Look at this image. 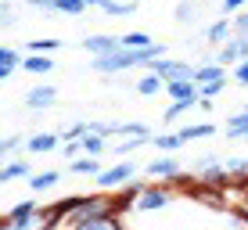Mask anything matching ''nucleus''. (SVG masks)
<instances>
[{
  "instance_id": "79ce46f5",
  "label": "nucleus",
  "mask_w": 248,
  "mask_h": 230,
  "mask_svg": "<svg viewBox=\"0 0 248 230\" xmlns=\"http://www.w3.org/2000/svg\"><path fill=\"white\" fill-rule=\"evenodd\" d=\"M237 47H241V58L248 61V32H245V36H237Z\"/></svg>"
},
{
  "instance_id": "aec40b11",
  "label": "nucleus",
  "mask_w": 248,
  "mask_h": 230,
  "mask_svg": "<svg viewBox=\"0 0 248 230\" xmlns=\"http://www.w3.org/2000/svg\"><path fill=\"white\" fill-rule=\"evenodd\" d=\"M212 133H216L212 123H191V126L180 130V140H198V137H212Z\"/></svg>"
},
{
  "instance_id": "c756f323",
  "label": "nucleus",
  "mask_w": 248,
  "mask_h": 230,
  "mask_svg": "<svg viewBox=\"0 0 248 230\" xmlns=\"http://www.w3.org/2000/svg\"><path fill=\"white\" fill-rule=\"evenodd\" d=\"M180 144H184V140H180V133H158V137H155V148H162L166 155H173Z\"/></svg>"
},
{
  "instance_id": "393cba45",
  "label": "nucleus",
  "mask_w": 248,
  "mask_h": 230,
  "mask_svg": "<svg viewBox=\"0 0 248 230\" xmlns=\"http://www.w3.org/2000/svg\"><path fill=\"white\" fill-rule=\"evenodd\" d=\"M105 137H97V133H87V137H83V155L87 158H97V155H105Z\"/></svg>"
},
{
  "instance_id": "bb28decb",
  "label": "nucleus",
  "mask_w": 248,
  "mask_h": 230,
  "mask_svg": "<svg viewBox=\"0 0 248 230\" xmlns=\"http://www.w3.org/2000/svg\"><path fill=\"white\" fill-rule=\"evenodd\" d=\"M58 47H62V40L44 36V40H32V44H29V54H54Z\"/></svg>"
},
{
  "instance_id": "39448f33",
  "label": "nucleus",
  "mask_w": 248,
  "mask_h": 230,
  "mask_svg": "<svg viewBox=\"0 0 248 230\" xmlns=\"http://www.w3.org/2000/svg\"><path fill=\"white\" fill-rule=\"evenodd\" d=\"M187 198H191V201H202V205H209V209H216V212H230L227 191H216V187H209V184H202V180L187 191Z\"/></svg>"
},
{
  "instance_id": "f03ea898",
  "label": "nucleus",
  "mask_w": 248,
  "mask_h": 230,
  "mask_svg": "<svg viewBox=\"0 0 248 230\" xmlns=\"http://www.w3.org/2000/svg\"><path fill=\"white\" fill-rule=\"evenodd\" d=\"M166 205H173V187H166V184H148L144 194L137 198V212H158Z\"/></svg>"
},
{
  "instance_id": "9b49d317",
  "label": "nucleus",
  "mask_w": 248,
  "mask_h": 230,
  "mask_svg": "<svg viewBox=\"0 0 248 230\" xmlns=\"http://www.w3.org/2000/svg\"><path fill=\"white\" fill-rule=\"evenodd\" d=\"M62 133H32L29 140H25V148L32 151V155H47V151H54V148H62Z\"/></svg>"
},
{
  "instance_id": "423d86ee",
  "label": "nucleus",
  "mask_w": 248,
  "mask_h": 230,
  "mask_svg": "<svg viewBox=\"0 0 248 230\" xmlns=\"http://www.w3.org/2000/svg\"><path fill=\"white\" fill-rule=\"evenodd\" d=\"M151 72L162 76L166 83H176V79H191V83H194V65L173 61V58H158V61H151Z\"/></svg>"
},
{
  "instance_id": "c85d7f7f",
  "label": "nucleus",
  "mask_w": 248,
  "mask_h": 230,
  "mask_svg": "<svg viewBox=\"0 0 248 230\" xmlns=\"http://www.w3.org/2000/svg\"><path fill=\"white\" fill-rule=\"evenodd\" d=\"M144 144H155V137H133V140H126V144H119V148H112L119 158H126V155H133L137 148H144Z\"/></svg>"
},
{
  "instance_id": "a19ab883",
  "label": "nucleus",
  "mask_w": 248,
  "mask_h": 230,
  "mask_svg": "<svg viewBox=\"0 0 248 230\" xmlns=\"http://www.w3.org/2000/svg\"><path fill=\"white\" fill-rule=\"evenodd\" d=\"M29 7H36V11H54V4L58 0H25Z\"/></svg>"
},
{
  "instance_id": "4c0bfd02",
  "label": "nucleus",
  "mask_w": 248,
  "mask_h": 230,
  "mask_svg": "<svg viewBox=\"0 0 248 230\" xmlns=\"http://www.w3.org/2000/svg\"><path fill=\"white\" fill-rule=\"evenodd\" d=\"M230 76H234V79L241 83V87H248V61H241V65H234V69H230Z\"/></svg>"
},
{
  "instance_id": "1a4fd4ad",
  "label": "nucleus",
  "mask_w": 248,
  "mask_h": 230,
  "mask_svg": "<svg viewBox=\"0 0 248 230\" xmlns=\"http://www.w3.org/2000/svg\"><path fill=\"white\" fill-rule=\"evenodd\" d=\"M227 79V69L216 61V58H205V61H194V83L205 87V83H219Z\"/></svg>"
},
{
  "instance_id": "dca6fc26",
  "label": "nucleus",
  "mask_w": 248,
  "mask_h": 230,
  "mask_svg": "<svg viewBox=\"0 0 248 230\" xmlns=\"http://www.w3.org/2000/svg\"><path fill=\"white\" fill-rule=\"evenodd\" d=\"M158 90H166V79H162V76H155L151 69L137 79V93H140V97H155Z\"/></svg>"
},
{
  "instance_id": "cd10ccee",
  "label": "nucleus",
  "mask_w": 248,
  "mask_h": 230,
  "mask_svg": "<svg viewBox=\"0 0 248 230\" xmlns=\"http://www.w3.org/2000/svg\"><path fill=\"white\" fill-rule=\"evenodd\" d=\"M191 108H202V97L198 101H173V105L166 108V123H169V119H180L184 112H191Z\"/></svg>"
},
{
  "instance_id": "f8f14e48",
  "label": "nucleus",
  "mask_w": 248,
  "mask_h": 230,
  "mask_svg": "<svg viewBox=\"0 0 248 230\" xmlns=\"http://www.w3.org/2000/svg\"><path fill=\"white\" fill-rule=\"evenodd\" d=\"M40 201L36 198H29V201H18L15 209H7L4 212V223H25V219H32V216H40Z\"/></svg>"
},
{
  "instance_id": "2f4dec72",
  "label": "nucleus",
  "mask_w": 248,
  "mask_h": 230,
  "mask_svg": "<svg viewBox=\"0 0 248 230\" xmlns=\"http://www.w3.org/2000/svg\"><path fill=\"white\" fill-rule=\"evenodd\" d=\"M54 11L58 15H83V11H87V0H58Z\"/></svg>"
},
{
  "instance_id": "a878e982",
  "label": "nucleus",
  "mask_w": 248,
  "mask_h": 230,
  "mask_svg": "<svg viewBox=\"0 0 248 230\" xmlns=\"http://www.w3.org/2000/svg\"><path fill=\"white\" fill-rule=\"evenodd\" d=\"M151 44H158V40H151V32H126L123 36V47H130V50H144Z\"/></svg>"
},
{
  "instance_id": "4be33fe9",
  "label": "nucleus",
  "mask_w": 248,
  "mask_h": 230,
  "mask_svg": "<svg viewBox=\"0 0 248 230\" xmlns=\"http://www.w3.org/2000/svg\"><path fill=\"white\" fill-rule=\"evenodd\" d=\"M32 173V169H29V162H7V166H4V173H0V180H4V184H11V180H22V176H29Z\"/></svg>"
},
{
  "instance_id": "7ed1b4c3",
  "label": "nucleus",
  "mask_w": 248,
  "mask_h": 230,
  "mask_svg": "<svg viewBox=\"0 0 248 230\" xmlns=\"http://www.w3.org/2000/svg\"><path fill=\"white\" fill-rule=\"evenodd\" d=\"M133 162H115L112 169H105V173L97 176V187L101 191H123V187H130L133 184Z\"/></svg>"
},
{
  "instance_id": "7c9ffc66",
  "label": "nucleus",
  "mask_w": 248,
  "mask_h": 230,
  "mask_svg": "<svg viewBox=\"0 0 248 230\" xmlns=\"http://www.w3.org/2000/svg\"><path fill=\"white\" fill-rule=\"evenodd\" d=\"M219 166H223V158H216V155H205V158H198V162H194V176L202 180L205 173H212V169H219Z\"/></svg>"
},
{
  "instance_id": "4468645a",
  "label": "nucleus",
  "mask_w": 248,
  "mask_h": 230,
  "mask_svg": "<svg viewBox=\"0 0 248 230\" xmlns=\"http://www.w3.org/2000/svg\"><path fill=\"white\" fill-rule=\"evenodd\" d=\"M97 11L108 15V18H130V15L137 11V0H105Z\"/></svg>"
},
{
  "instance_id": "37998d69",
  "label": "nucleus",
  "mask_w": 248,
  "mask_h": 230,
  "mask_svg": "<svg viewBox=\"0 0 248 230\" xmlns=\"http://www.w3.org/2000/svg\"><path fill=\"white\" fill-rule=\"evenodd\" d=\"M101 4H105V0H87V7H101Z\"/></svg>"
},
{
  "instance_id": "72a5a7b5",
  "label": "nucleus",
  "mask_w": 248,
  "mask_h": 230,
  "mask_svg": "<svg viewBox=\"0 0 248 230\" xmlns=\"http://www.w3.org/2000/svg\"><path fill=\"white\" fill-rule=\"evenodd\" d=\"M227 90V79H219V83H205V87H198V93L205 101H212V97H219V93Z\"/></svg>"
},
{
  "instance_id": "c9c22d12",
  "label": "nucleus",
  "mask_w": 248,
  "mask_h": 230,
  "mask_svg": "<svg viewBox=\"0 0 248 230\" xmlns=\"http://www.w3.org/2000/svg\"><path fill=\"white\" fill-rule=\"evenodd\" d=\"M223 169L230 176H237V173H248V162L245 158H223Z\"/></svg>"
},
{
  "instance_id": "473e14b6",
  "label": "nucleus",
  "mask_w": 248,
  "mask_h": 230,
  "mask_svg": "<svg viewBox=\"0 0 248 230\" xmlns=\"http://www.w3.org/2000/svg\"><path fill=\"white\" fill-rule=\"evenodd\" d=\"M119 137H151V130H148V126H144V123H123V133H119Z\"/></svg>"
},
{
  "instance_id": "20e7f679",
  "label": "nucleus",
  "mask_w": 248,
  "mask_h": 230,
  "mask_svg": "<svg viewBox=\"0 0 248 230\" xmlns=\"http://www.w3.org/2000/svg\"><path fill=\"white\" fill-rule=\"evenodd\" d=\"M83 50L90 58H108L115 50H123V36H115V32H93V36H83Z\"/></svg>"
},
{
  "instance_id": "5701e85b",
  "label": "nucleus",
  "mask_w": 248,
  "mask_h": 230,
  "mask_svg": "<svg viewBox=\"0 0 248 230\" xmlns=\"http://www.w3.org/2000/svg\"><path fill=\"white\" fill-rule=\"evenodd\" d=\"M72 173H76V176H101L105 169L97 166V158H87V155H83V158L72 162Z\"/></svg>"
},
{
  "instance_id": "0eeeda50",
  "label": "nucleus",
  "mask_w": 248,
  "mask_h": 230,
  "mask_svg": "<svg viewBox=\"0 0 248 230\" xmlns=\"http://www.w3.org/2000/svg\"><path fill=\"white\" fill-rule=\"evenodd\" d=\"M22 105L29 108V112H47V108L58 105V90L47 87V83H40V87H29V90H25V97H22Z\"/></svg>"
},
{
  "instance_id": "f3484780",
  "label": "nucleus",
  "mask_w": 248,
  "mask_h": 230,
  "mask_svg": "<svg viewBox=\"0 0 248 230\" xmlns=\"http://www.w3.org/2000/svg\"><path fill=\"white\" fill-rule=\"evenodd\" d=\"M72 230H126V227H123V216H119V212H108V216L90 219V223H79Z\"/></svg>"
},
{
  "instance_id": "6e6552de",
  "label": "nucleus",
  "mask_w": 248,
  "mask_h": 230,
  "mask_svg": "<svg viewBox=\"0 0 248 230\" xmlns=\"http://www.w3.org/2000/svg\"><path fill=\"white\" fill-rule=\"evenodd\" d=\"M148 176H155V180H166V184H173L176 176L184 173L180 169V162H176L173 155H162V158H155V162H148V169H144Z\"/></svg>"
},
{
  "instance_id": "f257e3e1",
  "label": "nucleus",
  "mask_w": 248,
  "mask_h": 230,
  "mask_svg": "<svg viewBox=\"0 0 248 230\" xmlns=\"http://www.w3.org/2000/svg\"><path fill=\"white\" fill-rule=\"evenodd\" d=\"M108 212H115L112 194H105V191L87 194V198L76 205V212L68 216V227H79V223H90V219H101V216H108Z\"/></svg>"
},
{
  "instance_id": "b1692460",
  "label": "nucleus",
  "mask_w": 248,
  "mask_h": 230,
  "mask_svg": "<svg viewBox=\"0 0 248 230\" xmlns=\"http://www.w3.org/2000/svg\"><path fill=\"white\" fill-rule=\"evenodd\" d=\"M90 133H97V137H119L123 133V123H112V119H101V123H90Z\"/></svg>"
},
{
  "instance_id": "f704fd0d",
  "label": "nucleus",
  "mask_w": 248,
  "mask_h": 230,
  "mask_svg": "<svg viewBox=\"0 0 248 230\" xmlns=\"http://www.w3.org/2000/svg\"><path fill=\"white\" fill-rule=\"evenodd\" d=\"M248 7V0H219V11H223V18L227 15H241Z\"/></svg>"
},
{
  "instance_id": "ea45409f",
  "label": "nucleus",
  "mask_w": 248,
  "mask_h": 230,
  "mask_svg": "<svg viewBox=\"0 0 248 230\" xmlns=\"http://www.w3.org/2000/svg\"><path fill=\"white\" fill-rule=\"evenodd\" d=\"M11 18H15V7H11V0H4V4H0V22L11 25Z\"/></svg>"
},
{
  "instance_id": "2eb2a0df",
  "label": "nucleus",
  "mask_w": 248,
  "mask_h": 230,
  "mask_svg": "<svg viewBox=\"0 0 248 230\" xmlns=\"http://www.w3.org/2000/svg\"><path fill=\"white\" fill-rule=\"evenodd\" d=\"M22 69L32 72V76H47V72H54V58L50 54H25Z\"/></svg>"
},
{
  "instance_id": "a211bd4d",
  "label": "nucleus",
  "mask_w": 248,
  "mask_h": 230,
  "mask_svg": "<svg viewBox=\"0 0 248 230\" xmlns=\"http://www.w3.org/2000/svg\"><path fill=\"white\" fill-rule=\"evenodd\" d=\"M18 65H22L18 50H15V47H0V79H11Z\"/></svg>"
},
{
  "instance_id": "6ab92c4d",
  "label": "nucleus",
  "mask_w": 248,
  "mask_h": 230,
  "mask_svg": "<svg viewBox=\"0 0 248 230\" xmlns=\"http://www.w3.org/2000/svg\"><path fill=\"white\" fill-rule=\"evenodd\" d=\"M198 15H202L198 0H180V4H176V22H180V25H191Z\"/></svg>"
},
{
  "instance_id": "58836bf2",
  "label": "nucleus",
  "mask_w": 248,
  "mask_h": 230,
  "mask_svg": "<svg viewBox=\"0 0 248 230\" xmlns=\"http://www.w3.org/2000/svg\"><path fill=\"white\" fill-rule=\"evenodd\" d=\"M18 144H22V137H4V144H0V151H4V155H15V151H18Z\"/></svg>"
},
{
  "instance_id": "9d476101",
  "label": "nucleus",
  "mask_w": 248,
  "mask_h": 230,
  "mask_svg": "<svg viewBox=\"0 0 248 230\" xmlns=\"http://www.w3.org/2000/svg\"><path fill=\"white\" fill-rule=\"evenodd\" d=\"M234 36H237V32H234V22H230V18H216L209 29H205V40H209L212 47H227Z\"/></svg>"
},
{
  "instance_id": "e433bc0d",
  "label": "nucleus",
  "mask_w": 248,
  "mask_h": 230,
  "mask_svg": "<svg viewBox=\"0 0 248 230\" xmlns=\"http://www.w3.org/2000/svg\"><path fill=\"white\" fill-rule=\"evenodd\" d=\"M234 32H237V36H245V32H248V7L241 15H234Z\"/></svg>"
},
{
  "instance_id": "ddd939ff",
  "label": "nucleus",
  "mask_w": 248,
  "mask_h": 230,
  "mask_svg": "<svg viewBox=\"0 0 248 230\" xmlns=\"http://www.w3.org/2000/svg\"><path fill=\"white\" fill-rule=\"evenodd\" d=\"M166 93L173 101H198L202 93H198V83H191V79H176V83H166Z\"/></svg>"
},
{
  "instance_id": "412c9836",
  "label": "nucleus",
  "mask_w": 248,
  "mask_h": 230,
  "mask_svg": "<svg viewBox=\"0 0 248 230\" xmlns=\"http://www.w3.org/2000/svg\"><path fill=\"white\" fill-rule=\"evenodd\" d=\"M58 180H62V173H58V169H47V173H36V176H29V187L32 191H47V187H54Z\"/></svg>"
}]
</instances>
